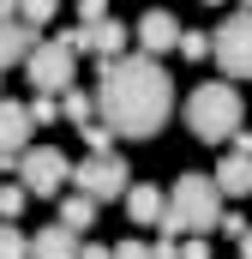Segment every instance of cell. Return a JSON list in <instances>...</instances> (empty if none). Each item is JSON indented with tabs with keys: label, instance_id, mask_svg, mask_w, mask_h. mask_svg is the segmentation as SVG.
Listing matches in <instances>:
<instances>
[{
	"label": "cell",
	"instance_id": "cell-1",
	"mask_svg": "<svg viewBox=\"0 0 252 259\" xmlns=\"http://www.w3.org/2000/svg\"><path fill=\"white\" fill-rule=\"evenodd\" d=\"M96 115L120 139H156L174 115V78L156 66V55H120L102 61L96 78Z\"/></svg>",
	"mask_w": 252,
	"mask_h": 259
},
{
	"label": "cell",
	"instance_id": "cell-14",
	"mask_svg": "<svg viewBox=\"0 0 252 259\" xmlns=\"http://www.w3.org/2000/svg\"><path fill=\"white\" fill-rule=\"evenodd\" d=\"M216 187H222V199H246L252 193V151H228L216 163Z\"/></svg>",
	"mask_w": 252,
	"mask_h": 259
},
{
	"label": "cell",
	"instance_id": "cell-4",
	"mask_svg": "<svg viewBox=\"0 0 252 259\" xmlns=\"http://www.w3.org/2000/svg\"><path fill=\"white\" fill-rule=\"evenodd\" d=\"M72 187L78 193H90L96 205L102 199H126L132 193V169H126V157H84V163H72Z\"/></svg>",
	"mask_w": 252,
	"mask_h": 259
},
{
	"label": "cell",
	"instance_id": "cell-22",
	"mask_svg": "<svg viewBox=\"0 0 252 259\" xmlns=\"http://www.w3.org/2000/svg\"><path fill=\"white\" fill-rule=\"evenodd\" d=\"M210 49H216V36H204V30H186V36H180V55H186V61H204Z\"/></svg>",
	"mask_w": 252,
	"mask_h": 259
},
{
	"label": "cell",
	"instance_id": "cell-12",
	"mask_svg": "<svg viewBox=\"0 0 252 259\" xmlns=\"http://www.w3.org/2000/svg\"><path fill=\"white\" fill-rule=\"evenodd\" d=\"M36 49H42V42H36V24H24V18L0 24V72H6V66H24Z\"/></svg>",
	"mask_w": 252,
	"mask_h": 259
},
{
	"label": "cell",
	"instance_id": "cell-19",
	"mask_svg": "<svg viewBox=\"0 0 252 259\" xmlns=\"http://www.w3.org/2000/svg\"><path fill=\"white\" fill-rule=\"evenodd\" d=\"M78 133H84L90 157H108V139H114V127H108V121H90V127H78Z\"/></svg>",
	"mask_w": 252,
	"mask_h": 259
},
{
	"label": "cell",
	"instance_id": "cell-31",
	"mask_svg": "<svg viewBox=\"0 0 252 259\" xmlns=\"http://www.w3.org/2000/svg\"><path fill=\"white\" fill-rule=\"evenodd\" d=\"M204 6H222V0H204Z\"/></svg>",
	"mask_w": 252,
	"mask_h": 259
},
{
	"label": "cell",
	"instance_id": "cell-21",
	"mask_svg": "<svg viewBox=\"0 0 252 259\" xmlns=\"http://www.w3.org/2000/svg\"><path fill=\"white\" fill-rule=\"evenodd\" d=\"M54 6H60V0H18V18H24V24H48Z\"/></svg>",
	"mask_w": 252,
	"mask_h": 259
},
{
	"label": "cell",
	"instance_id": "cell-28",
	"mask_svg": "<svg viewBox=\"0 0 252 259\" xmlns=\"http://www.w3.org/2000/svg\"><path fill=\"white\" fill-rule=\"evenodd\" d=\"M18 18V0H0V24H12Z\"/></svg>",
	"mask_w": 252,
	"mask_h": 259
},
{
	"label": "cell",
	"instance_id": "cell-23",
	"mask_svg": "<svg viewBox=\"0 0 252 259\" xmlns=\"http://www.w3.org/2000/svg\"><path fill=\"white\" fill-rule=\"evenodd\" d=\"M78 24H108V0H78Z\"/></svg>",
	"mask_w": 252,
	"mask_h": 259
},
{
	"label": "cell",
	"instance_id": "cell-5",
	"mask_svg": "<svg viewBox=\"0 0 252 259\" xmlns=\"http://www.w3.org/2000/svg\"><path fill=\"white\" fill-rule=\"evenodd\" d=\"M210 61L222 66L228 78H252V12H228L222 24H216V49H210Z\"/></svg>",
	"mask_w": 252,
	"mask_h": 259
},
{
	"label": "cell",
	"instance_id": "cell-26",
	"mask_svg": "<svg viewBox=\"0 0 252 259\" xmlns=\"http://www.w3.org/2000/svg\"><path fill=\"white\" fill-rule=\"evenodd\" d=\"M180 259H210V247H204V235H192L186 247H180Z\"/></svg>",
	"mask_w": 252,
	"mask_h": 259
},
{
	"label": "cell",
	"instance_id": "cell-18",
	"mask_svg": "<svg viewBox=\"0 0 252 259\" xmlns=\"http://www.w3.org/2000/svg\"><path fill=\"white\" fill-rule=\"evenodd\" d=\"M24 205H30V187H12V181L0 187V217H6V223H12V217H18Z\"/></svg>",
	"mask_w": 252,
	"mask_h": 259
},
{
	"label": "cell",
	"instance_id": "cell-20",
	"mask_svg": "<svg viewBox=\"0 0 252 259\" xmlns=\"http://www.w3.org/2000/svg\"><path fill=\"white\" fill-rule=\"evenodd\" d=\"M30 115H36V127H54V121H60V97H48V91H36V103H30Z\"/></svg>",
	"mask_w": 252,
	"mask_h": 259
},
{
	"label": "cell",
	"instance_id": "cell-10",
	"mask_svg": "<svg viewBox=\"0 0 252 259\" xmlns=\"http://www.w3.org/2000/svg\"><path fill=\"white\" fill-rule=\"evenodd\" d=\"M30 127H36V115L24 103H6L0 97V163H12V157L30 151Z\"/></svg>",
	"mask_w": 252,
	"mask_h": 259
},
{
	"label": "cell",
	"instance_id": "cell-7",
	"mask_svg": "<svg viewBox=\"0 0 252 259\" xmlns=\"http://www.w3.org/2000/svg\"><path fill=\"white\" fill-rule=\"evenodd\" d=\"M18 181L30 187V199H54L72 181V163H66L54 145H30L24 157H18Z\"/></svg>",
	"mask_w": 252,
	"mask_h": 259
},
{
	"label": "cell",
	"instance_id": "cell-17",
	"mask_svg": "<svg viewBox=\"0 0 252 259\" xmlns=\"http://www.w3.org/2000/svg\"><path fill=\"white\" fill-rule=\"evenodd\" d=\"M0 259H30V241H24L6 217H0Z\"/></svg>",
	"mask_w": 252,
	"mask_h": 259
},
{
	"label": "cell",
	"instance_id": "cell-16",
	"mask_svg": "<svg viewBox=\"0 0 252 259\" xmlns=\"http://www.w3.org/2000/svg\"><path fill=\"white\" fill-rule=\"evenodd\" d=\"M60 223L66 229H90V223H96V199L90 193H66L60 199Z\"/></svg>",
	"mask_w": 252,
	"mask_h": 259
},
{
	"label": "cell",
	"instance_id": "cell-15",
	"mask_svg": "<svg viewBox=\"0 0 252 259\" xmlns=\"http://www.w3.org/2000/svg\"><path fill=\"white\" fill-rule=\"evenodd\" d=\"M60 115L72 121V127H90V121H96V91H78V84H72V91L60 97Z\"/></svg>",
	"mask_w": 252,
	"mask_h": 259
},
{
	"label": "cell",
	"instance_id": "cell-3",
	"mask_svg": "<svg viewBox=\"0 0 252 259\" xmlns=\"http://www.w3.org/2000/svg\"><path fill=\"white\" fill-rule=\"evenodd\" d=\"M240 91L234 84H198L186 97V133L192 139H204V145H234V133H240Z\"/></svg>",
	"mask_w": 252,
	"mask_h": 259
},
{
	"label": "cell",
	"instance_id": "cell-25",
	"mask_svg": "<svg viewBox=\"0 0 252 259\" xmlns=\"http://www.w3.org/2000/svg\"><path fill=\"white\" fill-rule=\"evenodd\" d=\"M114 259H156V253H150L144 241H120V247H114Z\"/></svg>",
	"mask_w": 252,
	"mask_h": 259
},
{
	"label": "cell",
	"instance_id": "cell-29",
	"mask_svg": "<svg viewBox=\"0 0 252 259\" xmlns=\"http://www.w3.org/2000/svg\"><path fill=\"white\" fill-rule=\"evenodd\" d=\"M78 259H114V253H108V247H84Z\"/></svg>",
	"mask_w": 252,
	"mask_h": 259
},
{
	"label": "cell",
	"instance_id": "cell-9",
	"mask_svg": "<svg viewBox=\"0 0 252 259\" xmlns=\"http://www.w3.org/2000/svg\"><path fill=\"white\" fill-rule=\"evenodd\" d=\"M180 18L174 12H162V6H150L144 18H138V30H132V42L144 49V55H168V49H180Z\"/></svg>",
	"mask_w": 252,
	"mask_h": 259
},
{
	"label": "cell",
	"instance_id": "cell-27",
	"mask_svg": "<svg viewBox=\"0 0 252 259\" xmlns=\"http://www.w3.org/2000/svg\"><path fill=\"white\" fill-rule=\"evenodd\" d=\"M150 253H156V259H180V247H174V235H162V241H156Z\"/></svg>",
	"mask_w": 252,
	"mask_h": 259
},
{
	"label": "cell",
	"instance_id": "cell-8",
	"mask_svg": "<svg viewBox=\"0 0 252 259\" xmlns=\"http://www.w3.org/2000/svg\"><path fill=\"white\" fill-rule=\"evenodd\" d=\"M66 42L78 49V55H96V61H120L126 42H132V30H126L120 18H108V24H78V30H66Z\"/></svg>",
	"mask_w": 252,
	"mask_h": 259
},
{
	"label": "cell",
	"instance_id": "cell-11",
	"mask_svg": "<svg viewBox=\"0 0 252 259\" xmlns=\"http://www.w3.org/2000/svg\"><path fill=\"white\" fill-rule=\"evenodd\" d=\"M78 253H84V241H78V229H66L60 217L30 235V259H78Z\"/></svg>",
	"mask_w": 252,
	"mask_h": 259
},
{
	"label": "cell",
	"instance_id": "cell-24",
	"mask_svg": "<svg viewBox=\"0 0 252 259\" xmlns=\"http://www.w3.org/2000/svg\"><path fill=\"white\" fill-rule=\"evenodd\" d=\"M216 229H228V235H234V241H240V235H246L252 223H246V217H240V211H222V223H216Z\"/></svg>",
	"mask_w": 252,
	"mask_h": 259
},
{
	"label": "cell",
	"instance_id": "cell-30",
	"mask_svg": "<svg viewBox=\"0 0 252 259\" xmlns=\"http://www.w3.org/2000/svg\"><path fill=\"white\" fill-rule=\"evenodd\" d=\"M240 259H252V229H246V235H240Z\"/></svg>",
	"mask_w": 252,
	"mask_h": 259
},
{
	"label": "cell",
	"instance_id": "cell-13",
	"mask_svg": "<svg viewBox=\"0 0 252 259\" xmlns=\"http://www.w3.org/2000/svg\"><path fill=\"white\" fill-rule=\"evenodd\" d=\"M126 217H132L138 229H150V223L162 229V217H168V193H156L150 181H138V187L126 193Z\"/></svg>",
	"mask_w": 252,
	"mask_h": 259
},
{
	"label": "cell",
	"instance_id": "cell-6",
	"mask_svg": "<svg viewBox=\"0 0 252 259\" xmlns=\"http://www.w3.org/2000/svg\"><path fill=\"white\" fill-rule=\"evenodd\" d=\"M72 66H78V49H72L66 36H54V42H42V49L24 61V72H30V84H36V91L66 97V91H72Z\"/></svg>",
	"mask_w": 252,
	"mask_h": 259
},
{
	"label": "cell",
	"instance_id": "cell-32",
	"mask_svg": "<svg viewBox=\"0 0 252 259\" xmlns=\"http://www.w3.org/2000/svg\"><path fill=\"white\" fill-rule=\"evenodd\" d=\"M246 12H252V0H246Z\"/></svg>",
	"mask_w": 252,
	"mask_h": 259
},
{
	"label": "cell",
	"instance_id": "cell-2",
	"mask_svg": "<svg viewBox=\"0 0 252 259\" xmlns=\"http://www.w3.org/2000/svg\"><path fill=\"white\" fill-rule=\"evenodd\" d=\"M216 223H222V187H216V175H180L174 193H168L162 235H210Z\"/></svg>",
	"mask_w": 252,
	"mask_h": 259
}]
</instances>
